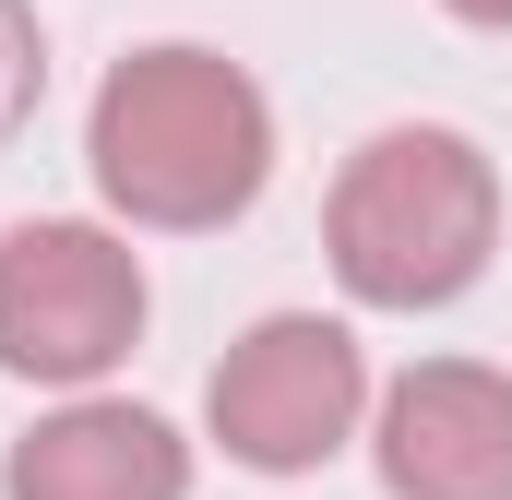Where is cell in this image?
I'll return each instance as SVG.
<instances>
[{
    "mask_svg": "<svg viewBox=\"0 0 512 500\" xmlns=\"http://www.w3.org/2000/svg\"><path fill=\"white\" fill-rule=\"evenodd\" d=\"M322 239L346 298L370 310H453L489 250H501V167L441 120H393L346 155L334 203H322Z\"/></svg>",
    "mask_w": 512,
    "mask_h": 500,
    "instance_id": "7a4b0ae2",
    "label": "cell"
},
{
    "mask_svg": "<svg viewBox=\"0 0 512 500\" xmlns=\"http://www.w3.org/2000/svg\"><path fill=\"white\" fill-rule=\"evenodd\" d=\"M441 12H465V24H489V36H512V0H441Z\"/></svg>",
    "mask_w": 512,
    "mask_h": 500,
    "instance_id": "ba28073f",
    "label": "cell"
},
{
    "mask_svg": "<svg viewBox=\"0 0 512 500\" xmlns=\"http://www.w3.org/2000/svg\"><path fill=\"white\" fill-rule=\"evenodd\" d=\"M84 167L96 191L120 203L131 227H227L251 215L262 179H274V108L227 48H131L120 72L96 84V120H84Z\"/></svg>",
    "mask_w": 512,
    "mask_h": 500,
    "instance_id": "6da1fadb",
    "label": "cell"
},
{
    "mask_svg": "<svg viewBox=\"0 0 512 500\" xmlns=\"http://www.w3.org/2000/svg\"><path fill=\"white\" fill-rule=\"evenodd\" d=\"M12 500H191V441L155 405L72 393L12 441Z\"/></svg>",
    "mask_w": 512,
    "mask_h": 500,
    "instance_id": "8992f818",
    "label": "cell"
},
{
    "mask_svg": "<svg viewBox=\"0 0 512 500\" xmlns=\"http://www.w3.org/2000/svg\"><path fill=\"white\" fill-rule=\"evenodd\" d=\"M143 262L131 239L84 215H24L0 227V370L48 381V393H96L143 346Z\"/></svg>",
    "mask_w": 512,
    "mask_h": 500,
    "instance_id": "3957f363",
    "label": "cell"
},
{
    "mask_svg": "<svg viewBox=\"0 0 512 500\" xmlns=\"http://www.w3.org/2000/svg\"><path fill=\"white\" fill-rule=\"evenodd\" d=\"M36 96H48V36H36L24 0H0V143L36 120Z\"/></svg>",
    "mask_w": 512,
    "mask_h": 500,
    "instance_id": "52a82bcc",
    "label": "cell"
},
{
    "mask_svg": "<svg viewBox=\"0 0 512 500\" xmlns=\"http://www.w3.org/2000/svg\"><path fill=\"white\" fill-rule=\"evenodd\" d=\"M203 417H215L227 465H251V477H310V465H334V453L358 441V417H370V358H358L346 322L274 310V322H251V334L215 358Z\"/></svg>",
    "mask_w": 512,
    "mask_h": 500,
    "instance_id": "277c9868",
    "label": "cell"
},
{
    "mask_svg": "<svg viewBox=\"0 0 512 500\" xmlns=\"http://www.w3.org/2000/svg\"><path fill=\"white\" fill-rule=\"evenodd\" d=\"M382 489L393 500H512V370L417 358L382 393Z\"/></svg>",
    "mask_w": 512,
    "mask_h": 500,
    "instance_id": "5b68a950",
    "label": "cell"
}]
</instances>
